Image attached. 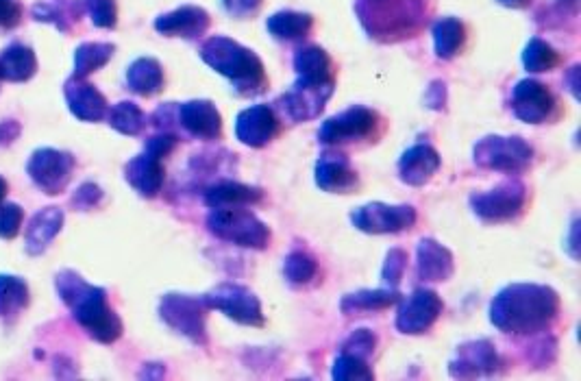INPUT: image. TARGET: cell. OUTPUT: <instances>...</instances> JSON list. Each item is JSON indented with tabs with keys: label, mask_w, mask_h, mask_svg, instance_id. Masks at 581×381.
<instances>
[{
	"label": "cell",
	"mask_w": 581,
	"mask_h": 381,
	"mask_svg": "<svg viewBox=\"0 0 581 381\" xmlns=\"http://www.w3.org/2000/svg\"><path fill=\"white\" fill-rule=\"evenodd\" d=\"M381 122L383 120L375 109L355 105L346 109V112L325 120L323 127L318 131V140L325 146H342L373 140L379 135Z\"/></svg>",
	"instance_id": "obj_10"
},
{
	"label": "cell",
	"mask_w": 581,
	"mask_h": 381,
	"mask_svg": "<svg viewBox=\"0 0 581 381\" xmlns=\"http://www.w3.org/2000/svg\"><path fill=\"white\" fill-rule=\"evenodd\" d=\"M512 109L516 118L527 122V125H545L558 109V98L545 83L527 79L514 88Z\"/></svg>",
	"instance_id": "obj_15"
},
{
	"label": "cell",
	"mask_w": 581,
	"mask_h": 381,
	"mask_svg": "<svg viewBox=\"0 0 581 381\" xmlns=\"http://www.w3.org/2000/svg\"><path fill=\"white\" fill-rule=\"evenodd\" d=\"M505 366L501 353L494 347L492 340H471L457 347L455 358L449 364V373L453 377H484L499 373Z\"/></svg>",
	"instance_id": "obj_13"
},
{
	"label": "cell",
	"mask_w": 581,
	"mask_h": 381,
	"mask_svg": "<svg viewBox=\"0 0 581 381\" xmlns=\"http://www.w3.org/2000/svg\"><path fill=\"white\" fill-rule=\"evenodd\" d=\"M523 64L529 72H549L560 64V55L555 53V48L551 44L534 38L525 48Z\"/></svg>",
	"instance_id": "obj_34"
},
{
	"label": "cell",
	"mask_w": 581,
	"mask_h": 381,
	"mask_svg": "<svg viewBox=\"0 0 581 381\" xmlns=\"http://www.w3.org/2000/svg\"><path fill=\"white\" fill-rule=\"evenodd\" d=\"M74 159L68 153L59 151H40L33 155L29 172L33 181L46 190V194H59L68 186V181L72 177Z\"/></svg>",
	"instance_id": "obj_18"
},
{
	"label": "cell",
	"mask_w": 581,
	"mask_h": 381,
	"mask_svg": "<svg viewBox=\"0 0 581 381\" xmlns=\"http://www.w3.org/2000/svg\"><path fill=\"white\" fill-rule=\"evenodd\" d=\"M268 31L273 33L277 40H303L314 29V18L309 14H301V11H279L273 18H268Z\"/></svg>",
	"instance_id": "obj_27"
},
{
	"label": "cell",
	"mask_w": 581,
	"mask_h": 381,
	"mask_svg": "<svg viewBox=\"0 0 581 381\" xmlns=\"http://www.w3.org/2000/svg\"><path fill=\"white\" fill-rule=\"evenodd\" d=\"M418 220V212L412 205H390L373 201L351 212V223L357 231L370 236H386V233H401L412 229Z\"/></svg>",
	"instance_id": "obj_11"
},
{
	"label": "cell",
	"mask_w": 581,
	"mask_h": 381,
	"mask_svg": "<svg viewBox=\"0 0 581 381\" xmlns=\"http://www.w3.org/2000/svg\"><path fill=\"white\" fill-rule=\"evenodd\" d=\"M201 57L205 64L225 75L240 96H255L266 90L268 81L262 59L242 44L218 35L203 44Z\"/></svg>",
	"instance_id": "obj_4"
},
{
	"label": "cell",
	"mask_w": 581,
	"mask_h": 381,
	"mask_svg": "<svg viewBox=\"0 0 581 381\" xmlns=\"http://www.w3.org/2000/svg\"><path fill=\"white\" fill-rule=\"evenodd\" d=\"M473 162L503 175H523L534 162V146L521 135H486L475 144Z\"/></svg>",
	"instance_id": "obj_6"
},
{
	"label": "cell",
	"mask_w": 581,
	"mask_h": 381,
	"mask_svg": "<svg viewBox=\"0 0 581 381\" xmlns=\"http://www.w3.org/2000/svg\"><path fill=\"white\" fill-rule=\"evenodd\" d=\"M529 201V190L521 179L503 181L488 192L471 194V210L486 225H503L521 218Z\"/></svg>",
	"instance_id": "obj_7"
},
{
	"label": "cell",
	"mask_w": 581,
	"mask_h": 381,
	"mask_svg": "<svg viewBox=\"0 0 581 381\" xmlns=\"http://www.w3.org/2000/svg\"><path fill=\"white\" fill-rule=\"evenodd\" d=\"M294 70L299 81L307 83H336L333 81L331 57L320 46H303L294 55Z\"/></svg>",
	"instance_id": "obj_25"
},
{
	"label": "cell",
	"mask_w": 581,
	"mask_h": 381,
	"mask_svg": "<svg viewBox=\"0 0 581 381\" xmlns=\"http://www.w3.org/2000/svg\"><path fill=\"white\" fill-rule=\"evenodd\" d=\"M61 225H64V214L57 207H46L44 212L37 214L27 231L29 253H42L48 247V242L57 236Z\"/></svg>",
	"instance_id": "obj_28"
},
{
	"label": "cell",
	"mask_w": 581,
	"mask_h": 381,
	"mask_svg": "<svg viewBox=\"0 0 581 381\" xmlns=\"http://www.w3.org/2000/svg\"><path fill=\"white\" fill-rule=\"evenodd\" d=\"M155 29L168 35V38L194 40L201 38V35L209 29V14L201 7L185 5L177 11H170V14L162 18H157Z\"/></svg>",
	"instance_id": "obj_23"
},
{
	"label": "cell",
	"mask_w": 581,
	"mask_h": 381,
	"mask_svg": "<svg viewBox=\"0 0 581 381\" xmlns=\"http://www.w3.org/2000/svg\"><path fill=\"white\" fill-rule=\"evenodd\" d=\"M560 294L542 284H510L490 303V323L510 336L545 334L560 316Z\"/></svg>",
	"instance_id": "obj_1"
},
{
	"label": "cell",
	"mask_w": 581,
	"mask_h": 381,
	"mask_svg": "<svg viewBox=\"0 0 581 381\" xmlns=\"http://www.w3.org/2000/svg\"><path fill=\"white\" fill-rule=\"evenodd\" d=\"M207 312L203 297H192V294L170 292L159 303V316L162 321L175 331V334L190 340L194 347H207Z\"/></svg>",
	"instance_id": "obj_8"
},
{
	"label": "cell",
	"mask_w": 581,
	"mask_h": 381,
	"mask_svg": "<svg viewBox=\"0 0 581 381\" xmlns=\"http://www.w3.org/2000/svg\"><path fill=\"white\" fill-rule=\"evenodd\" d=\"M357 16L370 38L397 42L423 29L427 0H357Z\"/></svg>",
	"instance_id": "obj_3"
},
{
	"label": "cell",
	"mask_w": 581,
	"mask_h": 381,
	"mask_svg": "<svg viewBox=\"0 0 581 381\" xmlns=\"http://www.w3.org/2000/svg\"><path fill=\"white\" fill-rule=\"evenodd\" d=\"M331 377L338 381H370V379H375V373H373V368H370L368 360L340 351L336 362H333Z\"/></svg>",
	"instance_id": "obj_33"
},
{
	"label": "cell",
	"mask_w": 581,
	"mask_h": 381,
	"mask_svg": "<svg viewBox=\"0 0 581 381\" xmlns=\"http://www.w3.org/2000/svg\"><path fill=\"white\" fill-rule=\"evenodd\" d=\"M225 3V9L231 16H236L240 20L255 16L259 7H262V0H222Z\"/></svg>",
	"instance_id": "obj_45"
},
{
	"label": "cell",
	"mask_w": 581,
	"mask_h": 381,
	"mask_svg": "<svg viewBox=\"0 0 581 381\" xmlns=\"http://www.w3.org/2000/svg\"><path fill=\"white\" fill-rule=\"evenodd\" d=\"M179 125L185 133L196 140L214 142L222 138V118L214 103L209 101H190L177 109Z\"/></svg>",
	"instance_id": "obj_19"
},
{
	"label": "cell",
	"mask_w": 581,
	"mask_h": 381,
	"mask_svg": "<svg viewBox=\"0 0 581 381\" xmlns=\"http://www.w3.org/2000/svg\"><path fill=\"white\" fill-rule=\"evenodd\" d=\"M333 85L336 83L296 81L294 88L279 98L277 109H281L283 116H288L292 122L314 120L323 114V109L333 94Z\"/></svg>",
	"instance_id": "obj_14"
},
{
	"label": "cell",
	"mask_w": 581,
	"mask_h": 381,
	"mask_svg": "<svg viewBox=\"0 0 581 381\" xmlns=\"http://www.w3.org/2000/svg\"><path fill=\"white\" fill-rule=\"evenodd\" d=\"M5 192H7V183L0 179V201H3V196H5Z\"/></svg>",
	"instance_id": "obj_50"
},
{
	"label": "cell",
	"mask_w": 581,
	"mask_h": 381,
	"mask_svg": "<svg viewBox=\"0 0 581 381\" xmlns=\"http://www.w3.org/2000/svg\"><path fill=\"white\" fill-rule=\"evenodd\" d=\"M203 201L209 210H218V207H251L264 201V190L233 179H218L203 188Z\"/></svg>",
	"instance_id": "obj_22"
},
{
	"label": "cell",
	"mask_w": 581,
	"mask_h": 381,
	"mask_svg": "<svg viewBox=\"0 0 581 381\" xmlns=\"http://www.w3.org/2000/svg\"><path fill=\"white\" fill-rule=\"evenodd\" d=\"M205 227L218 240L242 249L264 251L273 240L270 227L246 207H218L207 214Z\"/></svg>",
	"instance_id": "obj_5"
},
{
	"label": "cell",
	"mask_w": 581,
	"mask_h": 381,
	"mask_svg": "<svg viewBox=\"0 0 581 381\" xmlns=\"http://www.w3.org/2000/svg\"><path fill=\"white\" fill-rule=\"evenodd\" d=\"M316 186L329 194H351L360 188V177L344 153H323L316 162Z\"/></svg>",
	"instance_id": "obj_16"
},
{
	"label": "cell",
	"mask_w": 581,
	"mask_h": 381,
	"mask_svg": "<svg viewBox=\"0 0 581 381\" xmlns=\"http://www.w3.org/2000/svg\"><path fill=\"white\" fill-rule=\"evenodd\" d=\"M22 223V210L18 205H0V236L14 238Z\"/></svg>",
	"instance_id": "obj_44"
},
{
	"label": "cell",
	"mask_w": 581,
	"mask_h": 381,
	"mask_svg": "<svg viewBox=\"0 0 581 381\" xmlns=\"http://www.w3.org/2000/svg\"><path fill=\"white\" fill-rule=\"evenodd\" d=\"M577 227H579V220L575 218L573 225H571V236H568V242H571V244H566V251L571 253L573 260H577V257H579L577 255Z\"/></svg>",
	"instance_id": "obj_48"
},
{
	"label": "cell",
	"mask_w": 581,
	"mask_h": 381,
	"mask_svg": "<svg viewBox=\"0 0 581 381\" xmlns=\"http://www.w3.org/2000/svg\"><path fill=\"white\" fill-rule=\"evenodd\" d=\"M31 68H33L31 51H24V48H11V51H7V55L3 57V66H0L3 75L11 79L29 77Z\"/></svg>",
	"instance_id": "obj_40"
},
{
	"label": "cell",
	"mask_w": 581,
	"mask_h": 381,
	"mask_svg": "<svg viewBox=\"0 0 581 381\" xmlns=\"http://www.w3.org/2000/svg\"><path fill=\"white\" fill-rule=\"evenodd\" d=\"M377 349V336L370 329H355L353 334L342 342L340 351L357 355L362 360H370Z\"/></svg>",
	"instance_id": "obj_38"
},
{
	"label": "cell",
	"mask_w": 581,
	"mask_h": 381,
	"mask_svg": "<svg viewBox=\"0 0 581 381\" xmlns=\"http://www.w3.org/2000/svg\"><path fill=\"white\" fill-rule=\"evenodd\" d=\"M177 144H179V135L164 131V133H159V135H153V138L146 142V149L144 151L148 155L157 157V159H166L168 155L175 153Z\"/></svg>",
	"instance_id": "obj_42"
},
{
	"label": "cell",
	"mask_w": 581,
	"mask_h": 381,
	"mask_svg": "<svg viewBox=\"0 0 581 381\" xmlns=\"http://www.w3.org/2000/svg\"><path fill=\"white\" fill-rule=\"evenodd\" d=\"M70 107L81 120H101L107 112V103L103 94H98L92 85H70L68 90Z\"/></svg>",
	"instance_id": "obj_32"
},
{
	"label": "cell",
	"mask_w": 581,
	"mask_h": 381,
	"mask_svg": "<svg viewBox=\"0 0 581 381\" xmlns=\"http://www.w3.org/2000/svg\"><path fill=\"white\" fill-rule=\"evenodd\" d=\"M114 53V46L109 44H88L81 46L77 53V72L79 75H88V72H94L96 68H101L107 64V59Z\"/></svg>",
	"instance_id": "obj_37"
},
{
	"label": "cell",
	"mask_w": 581,
	"mask_h": 381,
	"mask_svg": "<svg viewBox=\"0 0 581 381\" xmlns=\"http://www.w3.org/2000/svg\"><path fill=\"white\" fill-rule=\"evenodd\" d=\"M442 166L440 153L429 144H414L399 159V177L412 188H423Z\"/></svg>",
	"instance_id": "obj_21"
},
{
	"label": "cell",
	"mask_w": 581,
	"mask_h": 381,
	"mask_svg": "<svg viewBox=\"0 0 581 381\" xmlns=\"http://www.w3.org/2000/svg\"><path fill=\"white\" fill-rule=\"evenodd\" d=\"M434 42H436V55L440 59H453L462 51L466 42V27L464 22L457 18H440L434 24Z\"/></svg>",
	"instance_id": "obj_29"
},
{
	"label": "cell",
	"mask_w": 581,
	"mask_h": 381,
	"mask_svg": "<svg viewBox=\"0 0 581 381\" xmlns=\"http://www.w3.org/2000/svg\"><path fill=\"white\" fill-rule=\"evenodd\" d=\"M425 103L429 109H436V112H442L444 105H447V85L442 81H434L431 83V88L425 96Z\"/></svg>",
	"instance_id": "obj_47"
},
{
	"label": "cell",
	"mask_w": 581,
	"mask_h": 381,
	"mask_svg": "<svg viewBox=\"0 0 581 381\" xmlns=\"http://www.w3.org/2000/svg\"><path fill=\"white\" fill-rule=\"evenodd\" d=\"M57 288L64 301L72 307L74 318L94 340L111 344L122 336V321L109 307L103 288L90 286L88 281L77 273H70V270L57 277Z\"/></svg>",
	"instance_id": "obj_2"
},
{
	"label": "cell",
	"mask_w": 581,
	"mask_h": 381,
	"mask_svg": "<svg viewBox=\"0 0 581 381\" xmlns=\"http://www.w3.org/2000/svg\"><path fill=\"white\" fill-rule=\"evenodd\" d=\"M129 85L133 92L142 96H153L164 88V70L155 59H138L129 68Z\"/></svg>",
	"instance_id": "obj_30"
},
{
	"label": "cell",
	"mask_w": 581,
	"mask_h": 381,
	"mask_svg": "<svg viewBox=\"0 0 581 381\" xmlns=\"http://www.w3.org/2000/svg\"><path fill=\"white\" fill-rule=\"evenodd\" d=\"M401 301V292L397 288H375V290H357L346 294L340 301L342 314L357 312H381Z\"/></svg>",
	"instance_id": "obj_26"
},
{
	"label": "cell",
	"mask_w": 581,
	"mask_h": 381,
	"mask_svg": "<svg viewBox=\"0 0 581 381\" xmlns=\"http://www.w3.org/2000/svg\"><path fill=\"white\" fill-rule=\"evenodd\" d=\"M499 3L505 7H512V9H523L531 3V0H499Z\"/></svg>",
	"instance_id": "obj_49"
},
{
	"label": "cell",
	"mask_w": 581,
	"mask_h": 381,
	"mask_svg": "<svg viewBox=\"0 0 581 381\" xmlns=\"http://www.w3.org/2000/svg\"><path fill=\"white\" fill-rule=\"evenodd\" d=\"M283 277L292 288L309 286L318 277V262L305 249H294L283 260Z\"/></svg>",
	"instance_id": "obj_31"
},
{
	"label": "cell",
	"mask_w": 581,
	"mask_h": 381,
	"mask_svg": "<svg viewBox=\"0 0 581 381\" xmlns=\"http://www.w3.org/2000/svg\"><path fill=\"white\" fill-rule=\"evenodd\" d=\"M111 127L125 135H140L146 127V116L142 109L133 103H120L114 107V112L109 116Z\"/></svg>",
	"instance_id": "obj_36"
},
{
	"label": "cell",
	"mask_w": 581,
	"mask_h": 381,
	"mask_svg": "<svg viewBox=\"0 0 581 381\" xmlns=\"http://www.w3.org/2000/svg\"><path fill=\"white\" fill-rule=\"evenodd\" d=\"M279 118L273 107L255 105L244 112L236 120V135L244 146L251 149H264L279 135Z\"/></svg>",
	"instance_id": "obj_17"
},
{
	"label": "cell",
	"mask_w": 581,
	"mask_h": 381,
	"mask_svg": "<svg viewBox=\"0 0 581 381\" xmlns=\"http://www.w3.org/2000/svg\"><path fill=\"white\" fill-rule=\"evenodd\" d=\"M555 355H558V340L553 336H542L529 347V360L538 368H549L555 362Z\"/></svg>",
	"instance_id": "obj_41"
},
{
	"label": "cell",
	"mask_w": 581,
	"mask_h": 381,
	"mask_svg": "<svg viewBox=\"0 0 581 381\" xmlns=\"http://www.w3.org/2000/svg\"><path fill=\"white\" fill-rule=\"evenodd\" d=\"M397 314V329L405 336H423L438 323V318L444 312V303L440 294L431 288H418L410 297L399 301Z\"/></svg>",
	"instance_id": "obj_12"
},
{
	"label": "cell",
	"mask_w": 581,
	"mask_h": 381,
	"mask_svg": "<svg viewBox=\"0 0 581 381\" xmlns=\"http://www.w3.org/2000/svg\"><path fill=\"white\" fill-rule=\"evenodd\" d=\"M455 273L453 253L434 238H423L416 249V277L423 284H442Z\"/></svg>",
	"instance_id": "obj_20"
},
{
	"label": "cell",
	"mask_w": 581,
	"mask_h": 381,
	"mask_svg": "<svg viewBox=\"0 0 581 381\" xmlns=\"http://www.w3.org/2000/svg\"><path fill=\"white\" fill-rule=\"evenodd\" d=\"M103 199V190L94 186V183H85V186L79 188L77 196H74V205L83 207V210H90V207H96Z\"/></svg>",
	"instance_id": "obj_46"
},
{
	"label": "cell",
	"mask_w": 581,
	"mask_h": 381,
	"mask_svg": "<svg viewBox=\"0 0 581 381\" xmlns=\"http://www.w3.org/2000/svg\"><path fill=\"white\" fill-rule=\"evenodd\" d=\"M125 177L135 190H138L142 196H146V199H155V196L164 188L166 170H164L162 159H157L144 151L142 155L133 157L127 164Z\"/></svg>",
	"instance_id": "obj_24"
},
{
	"label": "cell",
	"mask_w": 581,
	"mask_h": 381,
	"mask_svg": "<svg viewBox=\"0 0 581 381\" xmlns=\"http://www.w3.org/2000/svg\"><path fill=\"white\" fill-rule=\"evenodd\" d=\"M407 270V253L403 249H390L381 268V281L386 288H399Z\"/></svg>",
	"instance_id": "obj_39"
},
{
	"label": "cell",
	"mask_w": 581,
	"mask_h": 381,
	"mask_svg": "<svg viewBox=\"0 0 581 381\" xmlns=\"http://www.w3.org/2000/svg\"><path fill=\"white\" fill-rule=\"evenodd\" d=\"M203 301L209 310H218L231 318L233 323L244 327H264L266 316L262 310V301L257 294L242 284L233 281H222L216 288L203 294Z\"/></svg>",
	"instance_id": "obj_9"
},
{
	"label": "cell",
	"mask_w": 581,
	"mask_h": 381,
	"mask_svg": "<svg viewBox=\"0 0 581 381\" xmlns=\"http://www.w3.org/2000/svg\"><path fill=\"white\" fill-rule=\"evenodd\" d=\"M29 303V290L16 277H0V314H18Z\"/></svg>",
	"instance_id": "obj_35"
},
{
	"label": "cell",
	"mask_w": 581,
	"mask_h": 381,
	"mask_svg": "<svg viewBox=\"0 0 581 381\" xmlns=\"http://www.w3.org/2000/svg\"><path fill=\"white\" fill-rule=\"evenodd\" d=\"M90 14L98 27H114L116 24V5L114 0H88Z\"/></svg>",
	"instance_id": "obj_43"
}]
</instances>
